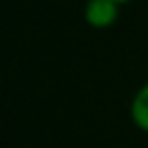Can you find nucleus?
<instances>
[{
    "label": "nucleus",
    "instance_id": "1",
    "mask_svg": "<svg viewBox=\"0 0 148 148\" xmlns=\"http://www.w3.org/2000/svg\"><path fill=\"white\" fill-rule=\"evenodd\" d=\"M120 2L116 0H86L83 5V21L88 28L106 30L118 21Z\"/></svg>",
    "mask_w": 148,
    "mask_h": 148
},
{
    "label": "nucleus",
    "instance_id": "2",
    "mask_svg": "<svg viewBox=\"0 0 148 148\" xmlns=\"http://www.w3.org/2000/svg\"><path fill=\"white\" fill-rule=\"evenodd\" d=\"M130 118L141 132H148V81L134 92L130 102Z\"/></svg>",
    "mask_w": 148,
    "mask_h": 148
},
{
    "label": "nucleus",
    "instance_id": "3",
    "mask_svg": "<svg viewBox=\"0 0 148 148\" xmlns=\"http://www.w3.org/2000/svg\"><path fill=\"white\" fill-rule=\"evenodd\" d=\"M116 2H120V5H125V2H132V0H116Z\"/></svg>",
    "mask_w": 148,
    "mask_h": 148
}]
</instances>
